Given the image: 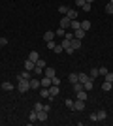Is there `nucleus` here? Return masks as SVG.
<instances>
[{
    "instance_id": "1",
    "label": "nucleus",
    "mask_w": 113,
    "mask_h": 126,
    "mask_svg": "<svg viewBox=\"0 0 113 126\" xmlns=\"http://www.w3.org/2000/svg\"><path fill=\"white\" fill-rule=\"evenodd\" d=\"M17 90H19V92H27V90H30V81H28V79H19Z\"/></svg>"
},
{
    "instance_id": "2",
    "label": "nucleus",
    "mask_w": 113,
    "mask_h": 126,
    "mask_svg": "<svg viewBox=\"0 0 113 126\" xmlns=\"http://www.w3.org/2000/svg\"><path fill=\"white\" fill-rule=\"evenodd\" d=\"M60 45H62V49H64L66 53H70V55L74 53V47H72V42H70V40H66V38H64V40L60 42Z\"/></svg>"
},
{
    "instance_id": "3",
    "label": "nucleus",
    "mask_w": 113,
    "mask_h": 126,
    "mask_svg": "<svg viewBox=\"0 0 113 126\" xmlns=\"http://www.w3.org/2000/svg\"><path fill=\"white\" fill-rule=\"evenodd\" d=\"M59 92H60L59 87H57V85H51V87H49V100H55Z\"/></svg>"
},
{
    "instance_id": "4",
    "label": "nucleus",
    "mask_w": 113,
    "mask_h": 126,
    "mask_svg": "<svg viewBox=\"0 0 113 126\" xmlns=\"http://www.w3.org/2000/svg\"><path fill=\"white\" fill-rule=\"evenodd\" d=\"M85 105H87L85 100H75L74 102V111H83V109H85Z\"/></svg>"
},
{
    "instance_id": "5",
    "label": "nucleus",
    "mask_w": 113,
    "mask_h": 126,
    "mask_svg": "<svg viewBox=\"0 0 113 126\" xmlns=\"http://www.w3.org/2000/svg\"><path fill=\"white\" fill-rule=\"evenodd\" d=\"M70 25H72V19H68L66 15L60 19V28H66V30H68V28H70Z\"/></svg>"
},
{
    "instance_id": "6",
    "label": "nucleus",
    "mask_w": 113,
    "mask_h": 126,
    "mask_svg": "<svg viewBox=\"0 0 113 126\" xmlns=\"http://www.w3.org/2000/svg\"><path fill=\"white\" fill-rule=\"evenodd\" d=\"M43 40H45V43L51 42V40H55V30H47V32H43Z\"/></svg>"
},
{
    "instance_id": "7",
    "label": "nucleus",
    "mask_w": 113,
    "mask_h": 126,
    "mask_svg": "<svg viewBox=\"0 0 113 126\" xmlns=\"http://www.w3.org/2000/svg\"><path fill=\"white\" fill-rule=\"evenodd\" d=\"M87 34V30H83V28H77V30H74V38H77V40H83Z\"/></svg>"
},
{
    "instance_id": "8",
    "label": "nucleus",
    "mask_w": 113,
    "mask_h": 126,
    "mask_svg": "<svg viewBox=\"0 0 113 126\" xmlns=\"http://www.w3.org/2000/svg\"><path fill=\"white\" fill-rule=\"evenodd\" d=\"M77 15H79V13H77V10H68L66 11V17H68V19H72V21H74V19H77Z\"/></svg>"
},
{
    "instance_id": "9",
    "label": "nucleus",
    "mask_w": 113,
    "mask_h": 126,
    "mask_svg": "<svg viewBox=\"0 0 113 126\" xmlns=\"http://www.w3.org/2000/svg\"><path fill=\"white\" fill-rule=\"evenodd\" d=\"M34 68H36V62H32V60H25V70H28V72H34Z\"/></svg>"
},
{
    "instance_id": "10",
    "label": "nucleus",
    "mask_w": 113,
    "mask_h": 126,
    "mask_svg": "<svg viewBox=\"0 0 113 126\" xmlns=\"http://www.w3.org/2000/svg\"><path fill=\"white\" fill-rule=\"evenodd\" d=\"M40 85H42V87H45V89H49V87H51V77L43 75V77H42V81H40Z\"/></svg>"
},
{
    "instance_id": "11",
    "label": "nucleus",
    "mask_w": 113,
    "mask_h": 126,
    "mask_svg": "<svg viewBox=\"0 0 113 126\" xmlns=\"http://www.w3.org/2000/svg\"><path fill=\"white\" fill-rule=\"evenodd\" d=\"M83 87H85V90H92V87H94V79L89 77L85 83H83Z\"/></svg>"
},
{
    "instance_id": "12",
    "label": "nucleus",
    "mask_w": 113,
    "mask_h": 126,
    "mask_svg": "<svg viewBox=\"0 0 113 126\" xmlns=\"http://www.w3.org/2000/svg\"><path fill=\"white\" fill-rule=\"evenodd\" d=\"M47 117H49V113H47V111H38V121H40V122H43V121H47Z\"/></svg>"
},
{
    "instance_id": "13",
    "label": "nucleus",
    "mask_w": 113,
    "mask_h": 126,
    "mask_svg": "<svg viewBox=\"0 0 113 126\" xmlns=\"http://www.w3.org/2000/svg\"><path fill=\"white\" fill-rule=\"evenodd\" d=\"M72 42V47H74V51H77V49H81L83 45H81V40H77V38H74V40H70Z\"/></svg>"
},
{
    "instance_id": "14",
    "label": "nucleus",
    "mask_w": 113,
    "mask_h": 126,
    "mask_svg": "<svg viewBox=\"0 0 113 126\" xmlns=\"http://www.w3.org/2000/svg\"><path fill=\"white\" fill-rule=\"evenodd\" d=\"M30 77H32V75H30V72H28V70H25V72H21V74L17 75V81H19V79H28V81H30Z\"/></svg>"
},
{
    "instance_id": "15",
    "label": "nucleus",
    "mask_w": 113,
    "mask_h": 126,
    "mask_svg": "<svg viewBox=\"0 0 113 126\" xmlns=\"http://www.w3.org/2000/svg\"><path fill=\"white\" fill-rule=\"evenodd\" d=\"M96 117H98V121H106V119H108V113L104 109H100V111H96Z\"/></svg>"
},
{
    "instance_id": "16",
    "label": "nucleus",
    "mask_w": 113,
    "mask_h": 126,
    "mask_svg": "<svg viewBox=\"0 0 113 126\" xmlns=\"http://www.w3.org/2000/svg\"><path fill=\"white\" fill-rule=\"evenodd\" d=\"M42 85H40V79H34V77H30V89H40Z\"/></svg>"
},
{
    "instance_id": "17",
    "label": "nucleus",
    "mask_w": 113,
    "mask_h": 126,
    "mask_svg": "<svg viewBox=\"0 0 113 126\" xmlns=\"http://www.w3.org/2000/svg\"><path fill=\"white\" fill-rule=\"evenodd\" d=\"M75 94H77V100H85L87 102V90L85 89H83V90H77Z\"/></svg>"
},
{
    "instance_id": "18",
    "label": "nucleus",
    "mask_w": 113,
    "mask_h": 126,
    "mask_svg": "<svg viewBox=\"0 0 113 126\" xmlns=\"http://www.w3.org/2000/svg\"><path fill=\"white\" fill-rule=\"evenodd\" d=\"M38 58H40V55H38V51H30V53H28V60H32V62H36Z\"/></svg>"
},
{
    "instance_id": "19",
    "label": "nucleus",
    "mask_w": 113,
    "mask_h": 126,
    "mask_svg": "<svg viewBox=\"0 0 113 126\" xmlns=\"http://www.w3.org/2000/svg\"><path fill=\"white\" fill-rule=\"evenodd\" d=\"M43 75H47V77H53V75H55V70H53V68H47V66H45V68H43Z\"/></svg>"
},
{
    "instance_id": "20",
    "label": "nucleus",
    "mask_w": 113,
    "mask_h": 126,
    "mask_svg": "<svg viewBox=\"0 0 113 126\" xmlns=\"http://www.w3.org/2000/svg\"><path fill=\"white\" fill-rule=\"evenodd\" d=\"M28 121H30V122H38V111H30V115H28Z\"/></svg>"
},
{
    "instance_id": "21",
    "label": "nucleus",
    "mask_w": 113,
    "mask_h": 126,
    "mask_svg": "<svg viewBox=\"0 0 113 126\" xmlns=\"http://www.w3.org/2000/svg\"><path fill=\"white\" fill-rule=\"evenodd\" d=\"M70 28H72V30H77V28H81V21L74 19V21H72V25H70Z\"/></svg>"
},
{
    "instance_id": "22",
    "label": "nucleus",
    "mask_w": 113,
    "mask_h": 126,
    "mask_svg": "<svg viewBox=\"0 0 113 126\" xmlns=\"http://www.w3.org/2000/svg\"><path fill=\"white\" fill-rule=\"evenodd\" d=\"M68 81H70V85L77 83V81H79V77H77V74H70V75H68Z\"/></svg>"
},
{
    "instance_id": "23",
    "label": "nucleus",
    "mask_w": 113,
    "mask_h": 126,
    "mask_svg": "<svg viewBox=\"0 0 113 126\" xmlns=\"http://www.w3.org/2000/svg\"><path fill=\"white\" fill-rule=\"evenodd\" d=\"M106 13L113 15V0H109V2H108V6H106Z\"/></svg>"
},
{
    "instance_id": "24",
    "label": "nucleus",
    "mask_w": 113,
    "mask_h": 126,
    "mask_svg": "<svg viewBox=\"0 0 113 126\" xmlns=\"http://www.w3.org/2000/svg\"><path fill=\"white\" fill-rule=\"evenodd\" d=\"M98 75H100V74H98V68H91V72H89V77H92V79H96Z\"/></svg>"
},
{
    "instance_id": "25",
    "label": "nucleus",
    "mask_w": 113,
    "mask_h": 126,
    "mask_svg": "<svg viewBox=\"0 0 113 126\" xmlns=\"http://www.w3.org/2000/svg\"><path fill=\"white\" fill-rule=\"evenodd\" d=\"M2 89L4 90H13V85H11L10 81H4V83H2Z\"/></svg>"
},
{
    "instance_id": "26",
    "label": "nucleus",
    "mask_w": 113,
    "mask_h": 126,
    "mask_svg": "<svg viewBox=\"0 0 113 126\" xmlns=\"http://www.w3.org/2000/svg\"><path fill=\"white\" fill-rule=\"evenodd\" d=\"M40 94H42V98H47V100H49V89L42 87V90H40Z\"/></svg>"
},
{
    "instance_id": "27",
    "label": "nucleus",
    "mask_w": 113,
    "mask_h": 126,
    "mask_svg": "<svg viewBox=\"0 0 113 126\" xmlns=\"http://www.w3.org/2000/svg\"><path fill=\"white\" fill-rule=\"evenodd\" d=\"M111 85H113V83H109V81H104V83H102V90H106V92H108V90H111Z\"/></svg>"
},
{
    "instance_id": "28",
    "label": "nucleus",
    "mask_w": 113,
    "mask_h": 126,
    "mask_svg": "<svg viewBox=\"0 0 113 126\" xmlns=\"http://www.w3.org/2000/svg\"><path fill=\"white\" fill-rule=\"evenodd\" d=\"M81 28H83V30H89V28H91V21H81Z\"/></svg>"
},
{
    "instance_id": "29",
    "label": "nucleus",
    "mask_w": 113,
    "mask_h": 126,
    "mask_svg": "<svg viewBox=\"0 0 113 126\" xmlns=\"http://www.w3.org/2000/svg\"><path fill=\"white\" fill-rule=\"evenodd\" d=\"M51 85H57V87H60V77L53 75V77H51Z\"/></svg>"
},
{
    "instance_id": "30",
    "label": "nucleus",
    "mask_w": 113,
    "mask_h": 126,
    "mask_svg": "<svg viewBox=\"0 0 113 126\" xmlns=\"http://www.w3.org/2000/svg\"><path fill=\"white\" fill-rule=\"evenodd\" d=\"M36 66H38V68H45L47 64H45V60H43V58H38V60H36Z\"/></svg>"
},
{
    "instance_id": "31",
    "label": "nucleus",
    "mask_w": 113,
    "mask_h": 126,
    "mask_svg": "<svg viewBox=\"0 0 113 126\" xmlns=\"http://www.w3.org/2000/svg\"><path fill=\"white\" fill-rule=\"evenodd\" d=\"M66 34V28H59V30H55V36H60V38H64Z\"/></svg>"
},
{
    "instance_id": "32",
    "label": "nucleus",
    "mask_w": 113,
    "mask_h": 126,
    "mask_svg": "<svg viewBox=\"0 0 113 126\" xmlns=\"http://www.w3.org/2000/svg\"><path fill=\"white\" fill-rule=\"evenodd\" d=\"M68 10H70V8H68V6H66V4L59 6V13H64V15H66V11H68Z\"/></svg>"
},
{
    "instance_id": "33",
    "label": "nucleus",
    "mask_w": 113,
    "mask_h": 126,
    "mask_svg": "<svg viewBox=\"0 0 113 126\" xmlns=\"http://www.w3.org/2000/svg\"><path fill=\"white\" fill-rule=\"evenodd\" d=\"M85 89V87H83V83H79V81H77V83H74V90L75 92H77V90H83Z\"/></svg>"
},
{
    "instance_id": "34",
    "label": "nucleus",
    "mask_w": 113,
    "mask_h": 126,
    "mask_svg": "<svg viewBox=\"0 0 113 126\" xmlns=\"http://www.w3.org/2000/svg\"><path fill=\"white\" fill-rule=\"evenodd\" d=\"M77 77H79V83H85L87 79H89V75L87 74H77Z\"/></svg>"
},
{
    "instance_id": "35",
    "label": "nucleus",
    "mask_w": 113,
    "mask_h": 126,
    "mask_svg": "<svg viewBox=\"0 0 113 126\" xmlns=\"http://www.w3.org/2000/svg\"><path fill=\"white\" fill-rule=\"evenodd\" d=\"M55 53H57V55H59V53H62L64 51V49H62V45H60V43H57V45H55V49H53Z\"/></svg>"
},
{
    "instance_id": "36",
    "label": "nucleus",
    "mask_w": 113,
    "mask_h": 126,
    "mask_svg": "<svg viewBox=\"0 0 113 126\" xmlns=\"http://www.w3.org/2000/svg\"><path fill=\"white\" fill-rule=\"evenodd\" d=\"M89 121H92V122H98V117H96V111H94V113H91V115H89Z\"/></svg>"
},
{
    "instance_id": "37",
    "label": "nucleus",
    "mask_w": 113,
    "mask_h": 126,
    "mask_svg": "<svg viewBox=\"0 0 113 126\" xmlns=\"http://www.w3.org/2000/svg\"><path fill=\"white\" fill-rule=\"evenodd\" d=\"M104 77H106V81H109V83H113V74H111V72H108V74L104 75Z\"/></svg>"
},
{
    "instance_id": "38",
    "label": "nucleus",
    "mask_w": 113,
    "mask_h": 126,
    "mask_svg": "<svg viewBox=\"0 0 113 126\" xmlns=\"http://www.w3.org/2000/svg\"><path fill=\"white\" fill-rule=\"evenodd\" d=\"M98 74H100V75H106V74H108V68H106V66L98 68Z\"/></svg>"
},
{
    "instance_id": "39",
    "label": "nucleus",
    "mask_w": 113,
    "mask_h": 126,
    "mask_svg": "<svg viewBox=\"0 0 113 126\" xmlns=\"http://www.w3.org/2000/svg\"><path fill=\"white\" fill-rule=\"evenodd\" d=\"M42 109H43V104H42V102H38V104L34 105V111H42Z\"/></svg>"
},
{
    "instance_id": "40",
    "label": "nucleus",
    "mask_w": 113,
    "mask_h": 126,
    "mask_svg": "<svg viewBox=\"0 0 113 126\" xmlns=\"http://www.w3.org/2000/svg\"><path fill=\"white\" fill-rule=\"evenodd\" d=\"M64 104H66V105H68V107H70V109H72V111H74V100H70V98H68V100H66V102H64Z\"/></svg>"
},
{
    "instance_id": "41",
    "label": "nucleus",
    "mask_w": 113,
    "mask_h": 126,
    "mask_svg": "<svg viewBox=\"0 0 113 126\" xmlns=\"http://www.w3.org/2000/svg\"><path fill=\"white\" fill-rule=\"evenodd\" d=\"M55 45H57V42H55V40H51V42H47V47L51 49V51H53V49H55Z\"/></svg>"
},
{
    "instance_id": "42",
    "label": "nucleus",
    "mask_w": 113,
    "mask_h": 126,
    "mask_svg": "<svg viewBox=\"0 0 113 126\" xmlns=\"http://www.w3.org/2000/svg\"><path fill=\"white\" fill-rule=\"evenodd\" d=\"M64 38H66V40H74V30H72V32H66Z\"/></svg>"
},
{
    "instance_id": "43",
    "label": "nucleus",
    "mask_w": 113,
    "mask_h": 126,
    "mask_svg": "<svg viewBox=\"0 0 113 126\" xmlns=\"http://www.w3.org/2000/svg\"><path fill=\"white\" fill-rule=\"evenodd\" d=\"M91 8H92V4H89V2L83 4V10H85V11H91Z\"/></svg>"
},
{
    "instance_id": "44",
    "label": "nucleus",
    "mask_w": 113,
    "mask_h": 126,
    "mask_svg": "<svg viewBox=\"0 0 113 126\" xmlns=\"http://www.w3.org/2000/svg\"><path fill=\"white\" fill-rule=\"evenodd\" d=\"M34 74H36V75H42L43 74V68H38V66H36V68H34Z\"/></svg>"
},
{
    "instance_id": "45",
    "label": "nucleus",
    "mask_w": 113,
    "mask_h": 126,
    "mask_svg": "<svg viewBox=\"0 0 113 126\" xmlns=\"http://www.w3.org/2000/svg\"><path fill=\"white\" fill-rule=\"evenodd\" d=\"M85 2H87V0H75V6H77V8H83Z\"/></svg>"
},
{
    "instance_id": "46",
    "label": "nucleus",
    "mask_w": 113,
    "mask_h": 126,
    "mask_svg": "<svg viewBox=\"0 0 113 126\" xmlns=\"http://www.w3.org/2000/svg\"><path fill=\"white\" fill-rule=\"evenodd\" d=\"M0 43H2V45H8V38H0Z\"/></svg>"
},
{
    "instance_id": "47",
    "label": "nucleus",
    "mask_w": 113,
    "mask_h": 126,
    "mask_svg": "<svg viewBox=\"0 0 113 126\" xmlns=\"http://www.w3.org/2000/svg\"><path fill=\"white\" fill-rule=\"evenodd\" d=\"M43 111H47V113H49V111H51V105H47V104H43Z\"/></svg>"
},
{
    "instance_id": "48",
    "label": "nucleus",
    "mask_w": 113,
    "mask_h": 126,
    "mask_svg": "<svg viewBox=\"0 0 113 126\" xmlns=\"http://www.w3.org/2000/svg\"><path fill=\"white\" fill-rule=\"evenodd\" d=\"M87 2H89V4H92V2H94V0H87Z\"/></svg>"
},
{
    "instance_id": "49",
    "label": "nucleus",
    "mask_w": 113,
    "mask_h": 126,
    "mask_svg": "<svg viewBox=\"0 0 113 126\" xmlns=\"http://www.w3.org/2000/svg\"><path fill=\"white\" fill-rule=\"evenodd\" d=\"M0 49H2V43H0Z\"/></svg>"
}]
</instances>
